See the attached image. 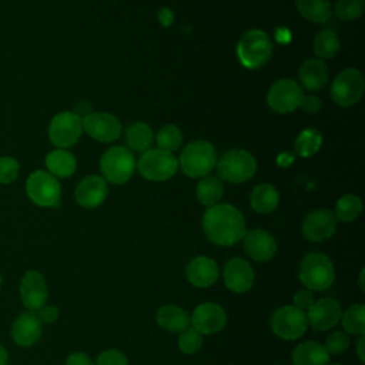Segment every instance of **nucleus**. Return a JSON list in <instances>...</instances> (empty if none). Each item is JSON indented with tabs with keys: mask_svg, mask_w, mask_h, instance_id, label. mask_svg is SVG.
<instances>
[{
	"mask_svg": "<svg viewBox=\"0 0 365 365\" xmlns=\"http://www.w3.org/2000/svg\"><path fill=\"white\" fill-rule=\"evenodd\" d=\"M37 311H38L37 317H38L40 321H43V322L51 324V322H54V321L58 318V308L54 307V305H43V307L38 308Z\"/></svg>",
	"mask_w": 365,
	"mask_h": 365,
	"instance_id": "obj_43",
	"label": "nucleus"
},
{
	"mask_svg": "<svg viewBox=\"0 0 365 365\" xmlns=\"http://www.w3.org/2000/svg\"><path fill=\"white\" fill-rule=\"evenodd\" d=\"M154 133L151 127L143 121L130 124L125 130V144L131 153H144L151 148Z\"/></svg>",
	"mask_w": 365,
	"mask_h": 365,
	"instance_id": "obj_28",
	"label": "nucleus"
},
{
	"mask_svg": "<svg viewBox=\"0 0 365 365\" xmlns=\"http://www.w3.org/2000/svg\"><path fill=\"white\" fill-rule=\"evenodd\" d=\"M329 356L324 345L315 341H305L294 348L291 358L294 365H328Z\"/></svg>",
	"mask_w": 365,
	"mask_h": 365,
	"instance_id": "obj_25",
	"label": "nucleus"
},
{
	"mask_svg": "<svg viewBox=\"0 0 365 365\" xmlns=\"http://www.w3.org/2000/svg\"><path fill=\"white\" fill-rule=\"evenodd\" d=\"M121 130L120 120L110 113L91 111L83 117V131L96 141L111 143L120 137Z\"/></svg>",
	"mask_w": 365,
	"mask_h": 365,
	"instance_id": "obj_13",
	"label": "nucleus"
},
{
	"mask_svg": "<svg viewBox=\"0 0 365 365\" xmlns=\"http://www.w3.org/2000/svg\"><path fill=\"white\" fill-rule=\"evenodd\" d=\"M1 282H3V278H1V275H0V287H1Z\"/></svg>",
	"mask_w": 365,
	"mask_h": 365,
	"instance_id": "obj_50",
	"label": "nucleus"
},
{
	"mask_svg": "<svg viewBox=\"0 0 365 365\" xmlns=\"http://www.w3.org/2000/svg\"><path fill=\"white\" fill-rule=\"evenodd\" d=\"M154 138L160 150L174 153L182 144V131L175 124H167L158 130Z\"/></svg>",
	"mask_w": 365,
	"mask_h": 365,
	"instance_id": "obj_35",
	"label": "nucleus"
},
{
	"mask_svg": "<svg viewBox=\"0 0 365 365\" xmlns=\"http://www.w3.org/2000/svg\"><path fill=\"white\" fill-rule=\"evenodd\" d=\"M66 365H94L90 356L84 352H74L66 359Z\"/></svg>",
	"mask_w": 365,
	"mask_h": 365,
	"instance_id": "obj_44",
	"label": "nucleus"
},
{
	"mask_svg": "<svg viewBox=\"0 0 365 365\" xmlns=\"http://www.w3.org/2000/svg\"><path fill=\"white\" fill-rule=\"evenodd\" d=\"M202 346V335L195 331L194 328H187L182 332H180L178 336V348L182 354L192 355L198 352Z\"/></svg>",
	"mask_w": 365,
	"mask_h": 365,
	"instance_id": "obj_37",
	"label": "nucleus"
},
{
	"mask_svg": "<svg viewBox=\"0 0 365 365\" xmlns=\"http://www.w3.org/2000/svg\"><path fill=\"white\" fill-rule=\"evenodd\" d=\"M341 41L334 30H321L314 37L312 48L318 58H332L339 51Z\"/></svg>",
	"mask_w": 365,
	"mask_h": 365,
	"instance_id": "obj_31",
	"label": "nucleus"
},
{
	"mask_svg": "<svg viewBox=\"0 0 365 365\" xmlns=\"http://www.w3.org/2000/svg\"><path fill=\"white\" fill-rule=\"evenodd\" d=\"M364 269H361V274H359V287L364 289V281H362V278H364Z\"/></svg>",
	"mask_w": 365,
	"mask_h": 365,
	"instance_id": "obj_49",
	"label": "nucleus"
},
{
	"mask_svg": "<svg viewBox=\"0 0 365 365\" xmlns=\"http://www.w3.org/2000/svg\"><path fill=\"white\" fill-rule=\"evenodd\" d=\"M242 240L247 255L251 257L254 261L265 262L272 259L274 255L277 254L275 238L261 228L247 231Z\"/></svg>",
	"mask_w": 365,
	"mask_h": 365,
	"instance_id": "obj_19",
	"label": "nucleus"
},
{
	"mask_svg": "<svg viewBox=\"0 0 365 365\" xmlns=\"http://www.w3.org/2000/svg\"><path fill=\"white\" fill-rule=\"evenodd\" d=\"M157 324L168 332H182L190 325V315L178 305L167 304L157 311Z\"/></svg>",
	"mask_w": 365,
	"mask_h": 365,
	"instance_id": "obj_26",
	"label": "nucleus"
},
{
	"mask_svg": "<svg viewBox=\"0 0 365 365\" xmlns=\"http://www.w3.org/2000/svg\"><path fill=\"white\" fill-rule=\"evenodd\" d=\"M365 10L364 0H338L332 6V13L344 20V21H354L358 20Z\"/></svg>",
	"mask_w": 365,
	"mask_h": 365,
	"instance_id": "obj_36",
	"label": "nucleus"
},
{
	"mask_svg": "<svg viewBox=\"0 0 365 365\" xmlns=\"http://www.w3.org/2000/svg\"><path fill=\"white\" fill-rule=\"evenodd\" d=\"M108 194L107 181L100 175H87L76 187L74 197L80 207L96 208L104 202Z\"/></svg>",
	"mask_w": 365,
	"mask_h": 365,
	"instance_id": "obj_18",
	"label": "nucleus"
},
{
	"mask_svg": "<svg viewBox=\"0 0 365 365\" xmlns=\"http://www.w3.org/2000/svg\"><path fill=\"white\" fill-rule=\"evenodd\" d=\"M292 161H294V155L291 153H281L277 158V163L281 167H288Z\"/></svg>",
	"mask_w": 365,
	"mask_h": 365,
	"instance_id": "obj_46",
	"label": "nucleus"
},
{
	"mask_svg": "<svg viewBox=\"0 0 365 365\" xmlns=\"http://www.w3.org/2000/svg\"><path fill=\"white\" fill-rule=\"evenodd\" d=\"M364 342H365V338H364V335H361V338H359V341H358V356H359V359L364 362L365 361V355H364Z\"/></svg>",
	"mask_w": 365,
	"mask_h": 365,
	"instance_id": "obj_47",
	"label": "nucleus"
},
{
	"mask_svg": "<svg viewBox=\"0 0 365 365\" xmlns=\"http://www.w3.org/2000/svg\"><path fill=\"white\" fill-rule=\"evenodd\" d=\"M304 96L302 87L295 80L281 78L268 90L267 103L272 111L287 114L292 113L301 106Z\"/></svg>",
	"mask_w": 365,
	"mask_h": 365,
	"instance_id": "obj_12",
	"label": "nucleus"
},
{
	"mask_svg": "<svg viewBox=\"0 0 365 365\" xmlns=\"http://www.w3.org/2000/svg\"><path fill=\"white\" fill-rule=\"evenodd\" d=\"M11 335L16 344L21 346H30L36 344L41 336V321L36 312H23L13 324Z\"/></svg>",
	"mask_w": 365,
	"mask_h": 365,
	"instance_id": "obj_22",
	"label": "nucleus"
},
{
	"mask_svg": "<svg viewBox=\"0 0 365 365\" xmlns=\"http://www.w3.org/2000/svg\"><path fill=\"white\" fill-rule=\"evenodd\" d=\"M307 328V312L294 305L281 307L271 317V329L281 339H298L305 334Z\"/></svg>",
	"mask_w": 365,
	"mask_h": 365,
	"instance_id": "obj_11",
	"label": "nucleus"
},
{
	"mask_svg": "<svg viewBox=\"0 0 365 365\" xmlns=\"http://www.w3.org/2000/svg\"><path fill=\"white\" fill-rule=\"evenodd\" d=\"M349 336L345 331H335L327 338L324 348L329 355H341L349 348Z\"/></svg>",
	"mask_w": 365,
	"mask_h": 365,
	"instance_id": "obj_38",
	"label": "nucleus"
},
{
	"mask_svg": "<svg viewBox=\"0 0 365 365\" xmlns=\"http://www.w3.org/2000/svg\"><path fill=\"white\" fill-rule=\"evenodd\" d=\"M331 365H341V364H331Z\"/></svg>",
	"mask_w": 365,
	"mask_h": 365,
	"instance_id": "obj_51",
	"label": "nucleus"
},
{
	"mask_svg": "<svg viewBox=\"0 0 365 365\" xmlns=\"http://www.w3.org/2000/svg\"><path fill=\"white\" fill-rule=\"evenodd\" d=\"M322 145V135L317 128H304L295 138V153L299 157L308 158L318 153Z\"/></svg>",
	"mask_w": 365,
	"mask_h": 365,
	"instance_id": "obj_32",
	"label": "nucleus"
},
{
	"mask_svg": "<svg viewBox=\"0 0 365 365\" xmlns=\"http://www.w3.org/2000/svg\"><path fill=\"white\" fill-rule=\"evenodd\" d=\"M321 106H322L321 100H319L317 96L311 94V96H304V98H302L299 107H301L305 113L314 114V113H318V111L321 110Z\"/></svg>",
	"mask_w": 365,
	"mask_h": 365,
	"instance_id": "obj_42",
	"label": "nucleus"
},
{
	"mask_svg": "<svg viewBox=\"0 0 365 365\" xmlns=\"http://www.w3.org/2000/svg\"><path fill=\"white\" fill-rule=\"evenodd\" d=\"M342 308L334 298H319L307 311V321L315 331H327L341 321Z\"/></svg>",
	"mask_w": 365,
	"mask_h": 365,
	"instance_id": "obj_16",
	"label": "nucleus"
},
{
	"mask_svg": "<svg viewBox=\"0 0 365 365\" xmlns=\"http://www.w3.org/2000/svg\"><path fill=\"white\" fill-rule=\"evenodd\" d=\"M222 275L225 287L237 294L251 289L255 277L251 264L240 257H234L225 262Z\"/></svg>",
	"mask_w": 365,
	"mask_h": 365,
	"instance_id": "obj_17",
	"label": "nucleus"
},
{
	"mask_svg": "<svg viewBox=\"0 0 365 365\" xmlns=\"http://www.w3.org/2000/svg\"><path fill=\"white\" fill-rule=\"evenodd\" d=\"M185 275L194 287L207 288L218 279V265L210 257H197L188 262Z\"/></svg>",
	"mask_w": 365,
	"mask_h": 365,
	"instance_id": "obj_21",
	"label": "nucleus"
},
{
	"mask_svg": "<svg viewBox=\"0 0 365 365\" xmlns=\"http://www.w3.org/2000/svg\"><path fill=\"white\" fill-rule=\"evenodd\" d=\"M178 167L190 178L207 177L217 165V151L214 145L204 140L188 143L180 154Z\"/></svg>",
	"mask_w": 365,
	"mask_h": 365,
	"instance_id": "obj_2",
	"label": "nucleus"
},
{
	"mask_svg": "<svg viewBox=\"0 0 365 365\" xmlns=\"http://www.w3.org/2000/svg\"><path fill=\"white\" fill-rule=\"evenodd\" d=\"M83 134V117L73 111L57 113L48 125V138L57 148L74 145Z\"/></svg>",
	"mask_w": 365,
	"mask_h": 365,
	"instance_id": "obj_10",
	"label": "nucleus"
},
{
	"mask_svg": "<svg viewBox=\"0 0 365 365\" xmlns=\"http://www.w3.org/2000/svg\"><path fill=\"white\" fill-rule=\"evenodd\" d=\"M257 171V161L254 155L241 148H234L221 155L217 161V173L218 178L232 182L241 184L254 177Z\"/></svg>",
	"mask_w": 365,
	"mask_h": 365,
	"instance_id": "obj_6",
	"label": "nucleus"
},
{
	"mask_svg": "<svg viewBox=\"0 0 365 365\" xmlns=\"http://www.w3.org/2000/svg\"><path fill=\"white\" fill-rule=\"evenodd\" d=\"M365 91L364 74L354 67L339 71L331 84V97L341 107H352Z\"/></svg>",
	"mask_w": 365,
	"mask_h": 365,
	"instance_id": "obj_8",
	"label": "nucleus"
},
{
	"mask_svg": "<svg viewBox=\"0 0 365 365\" xmlns=\"http://www.w3.org/2000/svg\"><path fill=\"white\" fill-rule=\"evenodd\" d=\"M336 218L331 210L318 208L308 212L302 221V234L307 240L319 242L331 238L336 230Z\"/></svg>",
	"mask_w": 365,
	"mask_h": 365,
	"instance_id": "obj_14",
	"label": "nucleus"
},
{
	"mask_svg": "<svg viewBox=\"0 0 365 365\" xmlns=\"http://www.w3.org/2000/svg\"><path fill=\"white\" fill-rule=\"evenodd\" d=\"M272 56V41L258 29L245 31L237 44V57L247 68H259L265 66Z\"/></svg>",
	"mask_w": 365,
	"mask_h": 365,
	"instance_id": "obj_3",
	"label": "nucleus"
},
{
	"mask_svg": "<svg viewBox=\"0 0 365 365\" xmlns=\"http://www.w3.org/2000/svg\"><path fill=\"white\" fill-rule=\"evenodd\" d=\"M298 77L304 88L318 91L328 83V67L321 58H308L299 66Z\"/></svg>",
	"mask_w": 365,
	"mask_h": 365,
	"instance_id": "obj_23",
	"label": "nucleus"
},
{
	"mask_svg": "<svg viewBox=\"0 0 365 365\" xmlns=\"http://www.w3.org/2000/svg\"><path fill=\"white\" fill-rule=\"evenodd\" d=\"M341 324L346 334L364 335L365 332V305L354 304L341 315Z\"/></svg>",
	"mask_w": 365,
	"mask_h": 365,
	"instance_id": "obj_34",
	"label": "nucleus"
},
{
	"mask_svg": "<svg viewBox=\"0 0 365 365\" xmlns=\"http://www.w3.org/2000/svg\"><path fill=\"white\" fill-rule=\"evenodd\" d=\"M137 167L134 153L125 145H114L108 148L100 158V170L103 178L113 184L127 182Z\"/></svg>",
	"mask_w": 365,
	"mask_h": 365,
	"instance_id": "obj_5",
	"label": "nucleus"
},
{
	"mask_svg": "<svg viewBox=\"0 0 365 365\" xmlns=\"http://www.w3.org/2000/svg\"><path fill=\"white\" fill-rule=\"evenodd\" d=\"M94 365H128V359L118 349H106L97 356Z\"/></svg>",
	"mask_w": 365,
	"mask_h": 365,
	"instance_id": "obj_40",
	"label": "nucleus"
},
{
	"mask_svg": "<svg viewBox=\"0 0 365 365\" xmlns=\"http://www.w3.org/2000/svg\"><path fill=\"white\" fill-rule=\"evenodd\" d=\"M222 194H224L222 181L215 175L202 177L195 188L197 200L205 207H212L218 204Z\"/></svg>",
	"mask_w": 365,
	"mask_h": 365,
	"instance_id": "obj_30",
	"label": "nucleus"
},
{
	"mask_svg": "<svg viewBox=\"0 0 365 365\" xmlns=\"http://www.w3.org/2000/svg\"><path fill=\"white\" fill-rule=\"evenodd\" d=\"M20 173V164L14 157L3 155L0 157V184L13 182Z\"/></svg>",
	"mask_w": 365,
	"mask_h": 365,
	"instance_id": "obj_39",
	"label": "nucleus"
},
{
	"mask_svg": "<svg viewBox=\"0 0 365 365\" xmlns=\"http://www.w3.org/2000/svg\"><path fill=\"white\" fill-rule=\"evenodd\" d=\"M135 168L145 180L165 181L177 173L178 160L173 153L160 148H150L141 153Z\"/></svg>",
	"mask_w": 365,
	"mask_h": 365,
	"instance_id": "obj_7",
	"label": "nucleus"
},
{
	"mask_svg": "<svg viewBox=\"0 0 365 365\" xmlns=\"http://www.w3.org/2000/svg\"><path fill=\"white\" fill-rule=\"evenodd\" d=\"M46 171H48L56 178H68L74 174L77 168L76 157L66 148H56L50 151L46 158Z\"/></svg>",
	"mask_w": 365,
	"mask_h": 365,
	"instance_id": "obj_24",
	"label": "nucleus"
},
{
	"mask_svg": "<svg viewBox=\"0 0 365 365\" xmlns=\"http://www.w3.org/2000/svg\"><path fill=\"white\" fill-rule=\"evenodd\" d=\"M299 14L311 23H325L332 16V4L329 0H295Z\"/></svg>",
	"mask_w": 365,
	"mask_h": 365,
	"instance_id": "obj_29",
	"label": "nucleus"
},
{
	"mask_svg": "<svg viewBox=\"0 0 365 365\" xmlns=\"http://www.w3.org/2000/svg\"><path fill=\"white\" fill-rule=\"evenodd\" d=\"M362 208H364V205L358 195L345 194L336 201L334 215H335L336 221L351 222V221H355L361 215Z\"/></svg>",
	"mask_w": 365,
	"mask_h": 365,
	"instance_id": "obj_33",
	"label": "nucleus"
},
{
	"mask_svg": "<svg viewBox=\"0 0 365 365\" xmlns=\"http://www.w3.org/2000/svg\"><path fill=\"white\" fill-rule=\"evenodd\" d=\"M20 297L26 308L37 311L41 308L48 297L47 284L38 271H27L21 278Z\"/></svg>",
	"mask_w": 365,
	"mask_h": 365,
	"instance_id": "obj_20",
	"label": "nucleus"
},
{
	"mask_svg": "<svg viewBox=\"0 0 365 365\" xmlns=\"http://www.w3.org/2000/svg\"><path fill=\"white\" fill-rule=\"evenodd\" d=\"M7 364V352L6 349L0 345V365H6Z\"/></svg>",
	"mask_w": 365,
	"mask_h": 365,
	"instance_id": "obj_48",
	"label": "nucleus"
},
{
	"mask_svg": "<svg viewBox=\"0 0 365 365\" xmlns=\"http://www.w3.org/2000/svg\"><path fill=\"white\" fill-rule=\"evenodd\" d=\"M27 197L38 207H57L61 198L58 180L46 170L33 171L26 181Z\"/></svg>",
	"mask_w": 365,
	"mask_h": 365,
	"instance_id": "obj_9",
	"label": "nucleus"
},
{
	"mask_svg": "<svg viewBox=\"0 0 365 365\" xmlns=\"http://www.w3.org/2000/svg\"><path fill=\"white\" fill-rule=\"evenodd\" d=\"M202 230L208 240L221 247L237 244L247 232L244 215L231 204L208 207L202 217Z\"/></svg>",
	"mask_w": 365,
	"mask_h": 365,
	"instance_id": "obj_1",
	"label": "nucleus"
},
{
	"mask_svg": "<svg viewBox=\"0 0 365 365\" xmlns=\"http://www.w3.org/2000/svg\"><path fill=\"white\" fill-rule=\"evenodd\" d=\"M312 304H314V295L309 289H301L292 298V305L305 312L311 308Z\"/></svg>",
	"mask_w": 365,
	"mask_h": 365,
	"instance_id": "obj_41",
	"label": "nucleus"
},
{
	"mask_svg": "<svg viewBox=\"0 0 365 365\" xmlns=\"http://www.w3.org/2000/svg\"><path fill=\"white\" fill-rule=\"evenodd\" d=\"M298 275L309 291H324L334 284L335 268L328 255L312 252L302 258Z\"/></svg>",
	"mask_w": 365,
	"mask_h": 365,
	"instance_id": "obj_4",
	"label": "nucleus"
},
{
	"mask_svg": "<svg viewBox=\"0 0 365 365\" xmlns=\"http://www.w3.org/2000/svg\"><path fill=\"white\" fill-rule=\"evenodd\" d=\"M158 20H160V23H161L163 26H170V24L173 23V13H171V10L167 9V7H164L163 10H160V13H158Z\"/></svg>",
	"mask_w": 365,
	"mask_h": 365,
	"instance_id": "obj_45",
	"label": "nucleus"
},
{
	"mask_svg": "<svg viewBox=\"0 0 365 365\" xmlns=\"http://www.w3.org/2000/svg\"><path fill=\"white\" fill-rule=\"evenodd\" d=\"M279 202V192L269 182L258 184L250 194V205L258 214H268L277 208Z\"/></svg>",
	"mask_w": 365,
	"mask_h": 365,
	"instance_id": "obj_27",
	"label": "nucleus"
},
{
	"mask_svg": "<svg viewBox=\"0 0 365 365\" xmlns=\"http://www.w3.org/2000/svg\"><path fill=\"white\" fill-rule=\"evenodd\" d=\"M190 324H192V328L201 335H211L225 327L227 314L218 304L202 302L194 309L190 317Z\"/></svg>",
	"mask_w": 365,
	"mask_h": 365,
	"instance_id": "obj_15",
	"label": "nucleus"
}]
</instances>
